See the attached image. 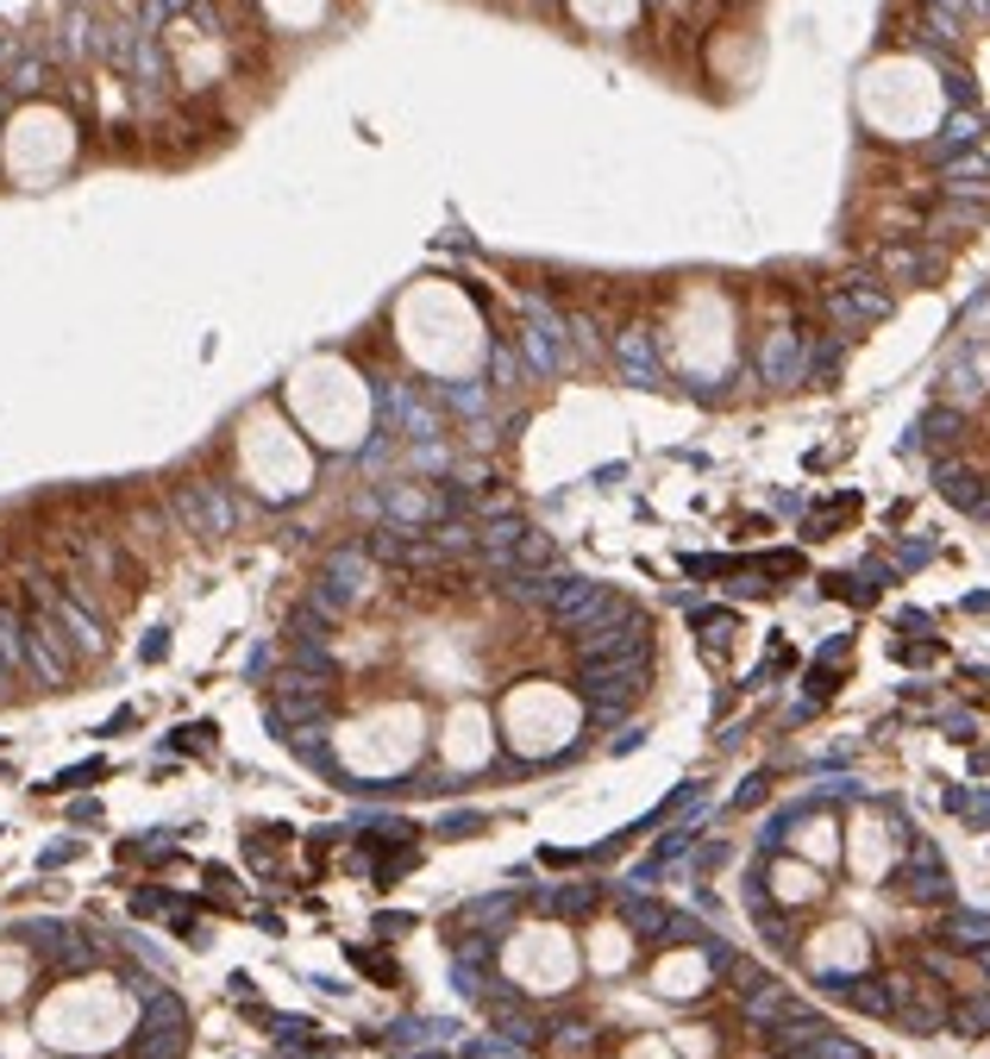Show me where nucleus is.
Returning <instances> with one entry per match:
<instances>
[{"mask_svg":"<svg viewBox=\"0 0 990 1059\" xmlns=\"http://www.w3.org/2000/svg\"><path fill=\"white\" fill-rule=\"evenodd\" d=\"M891 997H896V1021H903V1035H940L952 1016V997L940 991L934 978H891Z\"/></svg>","mask_w":990,"mask_h":1059,"instance_id":"1","label":"nucleus"},{"mask_svg":"<svg viewBox=\"0 0 990 1059\" xmlns=\"http://www.w3.org/2000/svg\"><path fill=\"white\" fill-rule=\"evenodd\" d=\"M828 314H834L840 327H872V320H884L891 314V289H877V283H865V276H847V283H834L828 289Z\"/></svg>","mask_w":990,"mask_h":1059,"instance_id":"2","label":"nucleus"},{"mask_svg":"<svg viewBox=\"0 0 990 1059\" xmlns=\"http://www.w3.org/2000/svg\"><path fill=\"white\" fill-rule=\"evenodd\" d=\"M877 271L891 276V283H922V276L940 271V251H922V245H877Z\"/></svg>","mask_w":990,"mask_h":1059,"instance_id":"3","label":"nucleus"},{"mask_svg":"<svg viewBox=\"0 0 990 1059\" xmlns=\"http://www.w3.org/2000/svg\"><path fill=\"white\" fill-rule=\"evenodd\" d=\"M834 997H847L859 1016H896V997H891V978H828Z\"/></svg>","mask_w":990,"mask_h":1059,"instance_id":"4","label":"nucleus"},{"mask_svg":"<svg viewBox=\"0 0 990 1059\" xmlns=\"http://www.w3.org/2000/svg\"><path fill=\"white\" fill-rule=\"evenodd\" d=\"M940 941L959 946V953H978V946H990V915H978V909H947Z\"/></svg>","mask_w":990,"mask_h":1059,"instance_id":"5","label":"nucleus"},{"mask_svg":"<svg viewBox=\"0 0 990 1059\" xmlns=\"http://www.w3.org/2000/svg\"><path fill=\"white\" fill-rule=\"evenodd\" d=\"M790 991H784V984H758V991H746V1021H753V1028H777V1021H784V1009H790Z\"/></svg>","mask_w":990,"mask_h":1059,"instance_id":"6","label":"nucleus"},{"mask_svg":"<svg viewBox=\"0 0 990 1059\" xmlns=\"http://www.w3.org/2000/svg\"><path fill=\"white\" fill-rule=\"evenodd\" d=\"M947 1028H952V1035H990V991H971V997L952 1003Z\"/></svg>","mask_w":990,"mask_h":1059,"instance_id":"7","label":"nucleus"},{"mask_svg":"<svg viewBox=\"0 0 990 1059\" xmlns=\"http://www.w3.org/2000/svg\"><path fill=\"white\" fill-rule=\"evenodd\" d=\"M552 1053L558 1059H589L596 1053V1028H558V1035H552Z\"/></svg>","mask_w":990,"mask_h":1059,"instance_id":"8","label":"nucleus"},{"mask_svg":"<svg viewBox=\"0 0 990 1059\" xmlns=\"http://www.w3.org/2000/svg\"><path fill=\"white\" fill-rule=\"evenodd\" d=\"M853 508H859L853 496H834L828 508H816V520H809V540H828V533H834V527H840L847 515H853Z\"/></svg>","mask_w":990,"mask_h":1059,"instance_id":"9","label":"nucleus"},{"mask_svg":"<svg viewBox=\"0 0 990 1059\" xmlns=\"http://www.w3.org/2000/svg\"><path fill=\"white\" fill-rule=\"evenodd\" d=\"M959 426H966V414H947V407H934L922 433H928V445H947V440H959Z\"/></svg>","mask_w":990,"mask_h":1059,"instance_id":"10","label":"nucleus"},{"mask_svg":"<svg viewBox=\"0 0 990 1059\" xmlns=\"http://www.w3.org/2000/svg\"><path fill=\"white\" fill-rule=\"evenodd\" d=\"M627 922L640 928V934H664V922H671V915H664L659 903H627Z\"/></svg>","mask_w":990,"mask_h":1059,"instance_id":"11","label":"nucleus"},{"mask_svg":"<svg viewBox=\"0 0 990 1059\" xmlns=\"http://www.w3.org/2000/svg\"><path fill=\"white\" fill-rule=\"evenodd\" d=\"M558 909H564V915H589V909H596V890H589V885H583V890H564Z\"/></svg>","mask_w":990,"mask_h":1059,"instance_id":"12","label":"nucleus"},{"mask_svg":"<svg viewBox=\"0 0 990 1059\" xmlns=\"http://www.w3.org/2000/svg\"><path fill=\"white\" fill-rule=\"evenodd\" d=\"M971 13H978V20H990V0H966Z\"/></svg>","mask_w":990,"mask_h":1059,"instance_id":"13","label":"nucleus"},{"mask_svg":"<svg viewBox=\"0 0 990 1059\" xmlns=\"http://www.w3.org/2000/svg\"><path fill=\"white\" fill-rule=\"evenodd\" d=\"M978 972H984V978H990V946H978Z\"/></svg>","mask_w":990,"mask_h":1059,"instance_id":"14","label":"nucleus"}]
</instances>
